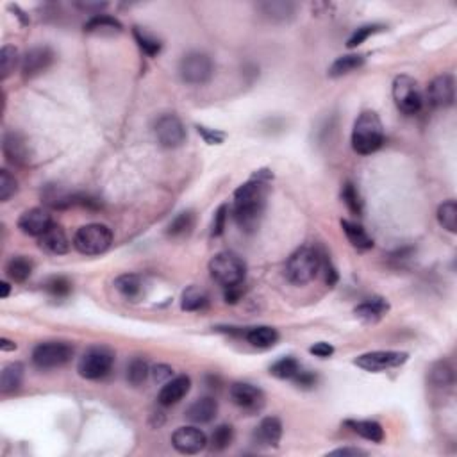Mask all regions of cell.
<instances>
[{
  "label": "cell",
  "instance_id": "6da1fadb",
  "mask_svg": "<svg viewBox=\"0 0 457 457\" xmlns=\"http://www.w3.org/2000/svg\"><path fill=\"white\" fill-rule=\"evenodd\" d=\"M272 179V173L266 170H259L248 182L241 184L234 191V206L232 216L234 222L243 232L257 231L261 220H263L264 207L268 197V181Z\"/></svg>",
  "mask_w": 457,
  "mask_h": 457
},
{
  "label": "cell",
  "instance_id": "7a4b0ae2",
  "mask_svg": "<svg viewBox=\"0 0 457 457\" xmlns=\"http://www.w3.org/2000/svg\"><path fill=\"white\" fill-rule=\"evenodd\" d=\"M384 143V127L379 115L374 111H364L358 116L352 131V147L361 156H370L377 152Z\"/></svg>",
  "mask_w": 457,
  "mask_h": 457
},
{
  "label": "cell",
  "instance_id": "3957f363",
  "mask_svg": "<svg viewBox=\"0 0 457 457\" xmlns=\"http://www.w3.org/2000/svg\"><path fill=\"white\" fill-rule=\"evenodd\" d=\"M321 270V254L313 247H302L289 255L286 263V277L293 284H307L316 279Z\"/></svg>",
  "mask_w": 457,
  "mask_h": 457
},
{
  "label": "cell",
  "instance_id": "277c9868",
  "mask_svg": "<svg viewBox=\"0 0 457 457\" xmlns=\"http://www.w3.org/2000/svg\"><path fill=\"white\" fill-rule=\"evenodd\" d=\"M209 272L220 286H241L247 275V264L234 252H220L209 261Z\"/></svg>",
  "mask_w": 457,
  "mask_h": 457
},
{
  "label": "cell",
  "instance_id": "5b68a950",
  "mask_svg": "<svg viewBox=\"0 0 457 457\" xmlns=\"http://www.w3.org/2000/svg\"><path fill=\"white\" fill-rule=\"evenodd\" d=\"M113 243L111 229L104 223H90L81 227L74 236L75 250L83 255H100Z\"/></svg>",
  "mask_w": 457,
  "mask_h": 457
},
{
  "label": "cell",
  "instance_id": "8992f818",
  "mask_svg": "<svg viewBox=\"0 0 457 457\" xmlns=\"http://www.w3.org/2000/svg\"><path fill=\"white\" fill-rule=\"evenodd\" d=\"M214 65L204 52H188L179 63V75L186 84L202 86L213 77Z\"/></svg>",
  "mask_w": 457,
  "mask_h": 457
},
{
  "label": "cell",
  "instance_id": "52a82bcc",
  "mask_svg": "<svg viewBox=\"0 0 457 457\" xmlns=\"http://www.w3.org/2000/svg\"><path fill=\"white\" fill-rule=\"evenodd\" d=\"M115 362V354L106 346H93L90 351L83 354V358L79 359L77 371L83 379L88 380H99L104 379L113 368Z\"/></svg>",
  "mask_w": 457,
  "mask_h": 457
},
{
  "label": "cell",
  "instance_id": "ba28073f",
  "mask_svg": "<svg viewBox=\"0 0 457 457\" xmlns=\"http://www.w3.org/2000/svg\"><path fill=\"white\" fill-rule=\"evenodd\" d=\"M393 100L404 115H418L424 107V95L415 79L399 75L393 81Z\"/></svg>",
  "mask_w": 457,
  "mask_h": 457
},
{
  "label": "cell",
  "instance_id": "9c48e42d",
  "mask_svg": "<svg viewBox=\"0 0 457 457\" xmlns=\"http://www.w3.org/2000/svg\"><path fill=\"white\" fill-rule=\"evenodd\" d=\"M74 355V346L66 342L40 343L33 351L34 367L40 370H54L65 367Z\"/></svg>",
  "mask_w": 457,
  "mask_h": 457
},
{
  "label": "cell",
  "instance_id": "30bf717a",
  "mask_svg": "<svg viewBox=\"0 0 457 457\" xmlns=\"http://www.w3.org/2000/svg\"><path fill=\"white\" fill-rule=\"evenodd\" d=\"M408 359L409 355L406 354V352L375 351L359 355V358L354 361V364L355 367L362 368V370L377 374V371H386V370H392V368L402 367Z\"/></svg>",
  "mask_w": 457,
  "mask_h": 457
},
{
  "label": "cell",
  "instance_id": "8fae6325",
  "mask_svg": "<svg viewBox=\"0 0 457 457\" xmlns=\"http://www.w3.org/2000/svg\"><path fill=\"white\" fill-rule=\"evenodd\" d=\"M154 131H156L157 141L165 149H177L186 141V127L181 118L175 115H163L157 118Z\"/></svg>",
  "mask_w": 457,
  "mask_h": 457
},
{
  "label": "cell",
  "instance_id": "7c38bea8",
  "mask_svg": "<svg viewBox=\"0 0 457 457\" xmlns=\"http://www.w3.org/2000/svg\"><path fill=\"white\" fill-rule=\"evenodd\" d=\"M427 100L431 106L438 109L452 106L456 100V83H454L452 75L443 74L434 77L427 88Z\"/></svg>",
  "mask_w": 457,
  "mask_h": 457
},
{
  "label": "cell",
  "instance_id": "4fadbf2b",
  "mask_svg": "<svg viewBox=\"0 0 457 457\" xmlns=\"http://www.w3.org/2000/svg\"><path fill=\"white\" fill-rule=\"evenodd\" d=\"M207 443H209L207 436L197 427H179L172 434L173 449L181 454H188V456L202 452Z\"/></svg>",
  "mask_w": 457,
  "mask_h": 457
},
{
  "label": "cell",
  "instance_id": "5bb4252c",
  "mask_svg": "<svg viewBox=\"0 0 457 457\" xmlns=\"http://www.w3.org/2000/svg\"><path fill=\"white\" fill-rule=\"evenodd\" d=\"M231 399L243 411L255 412L264 406V393L261 387L248 383H234L231 386Z\"/></svg>",
  "mask_w": 457,
  "mask_h": 457
},
{
  "label": "cell",
  "instance_id": "9a60e30c",
  "mask_svg": "<svg viewBox=\"0 0 457 457\" xmlns=\"http://www.w3.org/2000/svg\"><path fill=\"white\" fill-rule=\"evenodd\" d=\"M52 225V214L47 209H43V207H33V209L25 211L20 218H18V229H20L24 234L36 236V238L45 234Z\"/></svg>",
  "mask_w": 457,
  "mask_h": 457
},
{
  "label": "cell",
  "instance_id": "2e32d148",
  "mask_svg": "<svg viewBox=\"0 0 457 457\" xmlns=\"http://www.w3.org/2000/svg\"><path fill=\"white\" fill-rule=\"evenodd\" d=\"M54 63V52L49 47H34L27 50L22 58V74L25 79L38 77L45 70H49Z\"/></svg>",
  "mask_w": 457,
  "mask_h": 457
},
{
  "label": "cell",
  "instance_id": "e0dca14e",
  "mask_svg": "<svg viewBox=\"0 0 457 457\" xmlns=\"http://www.w3.org/2000/svg\"><path fill=\"white\" fill-rule=\"evenodd\" d=\"M280 438H282V424L275 416L263 418L261 424L255 427L254 434H252V441L257 447H263V449H275L279 445Z\"/></svg>",
  "mask_w": 457,
  "mask_h": 457
},
{
  "label": "cell",
  "instance_id": "ac0fdd59",
  "mask_svg": "<svg viewBox=\"0 0 457 457\" xmlns=\"http://www.w3.org/2000/svg\"><path fill=\"white\" fill-rule=\"evenodd\" d=\"M190 377H188V375H177V377L170 379L168 383H165V386L161 387L159 395H157V402H159L161 406H165V408L179 404V402L190 393Z\"/></svg>",
  "mask_w": 457,
  "mask_h": 457
},
{
  "label": "cell",
  "instance_id": "d6986e66",
  "mask_svg": "<svg viewBox=\"0 0 457 457\" xmlns=\"http://www.w3.org/2000/svg\"><path fill=\"white\" fill-rule=\"evenodd\" d=\"M216 412H218V402L213 396H202L186 409V418L193 424H209L216 418Z\"/></svg>",
  "mask_w": 457,
  "mask_h": 457
},
{
  "label": "cell",
  "instance_id": "ffe728a7",
  "mask_svg": "<svg viewBox=\"0 0 457 457\" xmlns=\"http://www.w3.org/2000/svg\"><path fill=\"white\" fill-rule=\"evenodd\" d=\"M6 157L15 165H25L29 161V147L27 141L24 140L22 134L18 132H8L4 136V143H2Z\"/></svg>",
  "mask_w": 457,
  "mask_h": 457
},
{
  "label": "cell",
  "instance_id": "44dd1931",
  "mask_svg": "<svg viewBox=\"0 0 457 457\" xmlns=\"http://www.w3.org/2000/svg\"><path fill=\"white\" fill-rule=\"evenodd\" d=\"M387 311H390V304H387L386 298L383 297L368 298V300L361 302V304L354 309L355 316L361 318V320L367 321V323H377Z\"/></svg>",
  "mask_w": 457,
  "mask_h": 457
},
{
  "label": "cell",
  "instance_id": "7402d4cb",
  "mask_svg": "<svg viewBox=\"0 0 457 457\" xmlns=\"http://www.w3.org/2000/svg\"><path fill=\"white\" fill-rule=\"evenodd\" d=\"M40 247L49 252V254L63 255L70 250V241H68V238H66L65 231H63L61 227L54 223L45 234L40 236Z\"/></svg>",
  "mask_w": 457,
  "mask_h": 457
},
{
  "label": "cell",
  "instance_id": "603a6c76",
  "mask_svg": "<svg viewBox=\"0 0 457 457\" xmlns=\"http://www.w3.org/2000/svg\"><path fill=\"white\" fill-rule=\"evenodd\" d=\"M115 288L122 297L134 302L143 297L145 282L138 273H124V275L116 277Z\"/></svg>",
  "mask_w": 457,
  "mask_h": 457
},
{
  "label": "cell",
  "instance_id": "cb8c5ba5",
  "mask_svg": "<svg viewBox=\"0 0 457 457\" xmlns=\"http://www.w3.org/2000/svg\"><path fill=\"white\" fill-rule=\"evenodd\" d=\"M345 425L351 428L352 433L361 436L362 440H368L371 443H383L384 428L379 422L374 420H346Z\"/></svg>",
  "mask_w": 457,
  "mask_h": 457
},
{
  "label": "cell",
  "instance_id": "d4e9b609",
  "mask_svg": "<svg viewBox=\"0 0 457 457\" xmlns=\"http://www.w3.org/2000/svg\"><path fill=\"white\" fill-rule=\"evenodd\" d=\"M24 364L22 362H9L2 368V374H0V392L4 395L17 392L18 387L24 383Z\"/></svg>",
  "mask_w": 457,
  "mask_h": 457
},
{
  "label": "cell",
  "instance_id": "484cf974",
  "mask_svg": "<svg viewBox=\"0 0 457 457\" xmlns=\"http://www.w3.org/2000/svg\"><path fill=\"white\" fill-rule=\"evenodd\" d=\"M84 31L90 34H102V36H113L122 33V24L109 15H95L84 24Z\"/></svg>",
  "mask_w": 457,
  "mask_h": 457
},
{
  "label": "cell",
  "instance_id": "4316f807",
  "mask_svg": "<svg viewBox=\"0 0 457 457\" xmlns=\"http://www.w3.org/2000/svg\"><path fill=\"white\" fill-rule=\"evenodd\" d=\"M245 339L255 348H270L279 342V332L273 327L259 326L245 330Z\"/></svg>",
  "mask_w": 457,
  "mask_h": 457
},
{
  "label": "cell",
  "instance_id": "83f0119b",
  "mask_svg": "<svg viewBox=\"0 0 457 457\" xmlns=\"http://www.w3.org/2000/svg\"><path fill=\"white\" fill-rule=\"evenodd\" d=\"M367 58L362 56V54H346V56H342L336 61L330 65L329 68V75L330 77H343V75H348L352 72L359 70L362 65H364Z\"/></svg>",
  "mask_w": 457,
  "mask_h": 457
},
{
  "label": "cell",
  "instance_id": "f1b7e54d",
  "mask_svg": "<svg viewBox=\"0 0 457 457\" xmlns=\"http://www.w3.org/2000/svg\"><path fill=\"white\" fill-rule=\"evenodd\" d=\"M6 273L13 282H25L33 275V261L25 255H15L6 264Z\"/></svg>",
  "mask_w": 457,
  "mask_h": 457
},
{
  "label": "cell",
  "instance_id": "f546056e",
  "mask_svg": "<svg viewBox=\"0 0 457 457\" xmlns=\"http://www.w3.org/2000/svg\"><path fill=\"white\" fill-rule=\"evenodd\" d=\"M342 229L346 234V238H348V241H351L355 248H359V250H368V248L374 247V239L368 236V232L364 231L359 223L342 220Z\"/></svg>",
  "mask_w": 457,
  "mask_h": 457
},
{
  "label": "cell",
  "instance_id": "4dcf8cb0",
  "mask_svg": "<svg viewBox=\"0 0 457 457\" xmlns=\"http://www.w3.org/2000/svg\"><path fill=\"white\" fill-rule=\"evenodd\" d=\"M259 11L268 20L286 22L295 15V6L291 2H264L259 4Z\"/></svg>",
  "mask_w": 457,
  "mask_h": 457
},
{
  "label": "cell",
  "instance_id": "1f68e13d",
  "mask_svg": "<svg viewBox=\"0 0 457 457\" xmlns=\"http://www.w3.org/2000/svg\"><path fill=\"white\" fill-rule=\"evenodd\" d=\"M195 227V214L191 211H184V213H179L175 218L170 222L168 229V236L172 238H184V236L190 234L193 231Z\"/></svg>",
  "mask_w": 457,
  "mask_h": 457
},
{
  "label": "cell",
  "instance_id": "d6a6232c",
  "mask_svg": "<svg viewBox=\"0 0 457 457\" xmlns=\"http://www.w3.org/2000/svg\"><path fill=\"white\" fill-rule=\"evenodd\" d=\"M207 302H209V298H207L204 289L197 288V286H190V288L184 289V293H182L181 307L184 309V311H200V309L206 307Z\"/></svg>",
  "mask_w": 457,
  "mask_h": 457
},
{
  "label": "cell",
  "instance_id": "836d02e7",
  "mask_svg": "<svg viewBox=\"0 0 457 457\" xmlns=\"http://www.w3.org/2000/svg\"><path fill=\"white\" fill-rule=\"evenodd\" d=\"M300 370V364H298V361L295 358H282L270 367V374H272L273 377L284 380H293Z\"/></svg>",
  "mask_w": 457,
  "mask_h": 457
},
{
  "label": "cell",
  "instance_id": "e575fe53",
  "mask_svg": "<svg viewBox=\"0 0 457 457\" xmlns=\"http://www.w3.org/2000/svg\"><path fill=\"white\" fill-rule=\"evenodd\" d=\"M232 441H234V428L229 424H222L213 431L209 443L214 452H222L232 445Z\"/></svg>",
  "mask_w": 457,
  "mask_h": 457
},
{
  "label": "cell",
  "instance_id": "d590c367",
  "mask_svg": "<svg viewBox=\"0 0 457 457\" xmlns=\"http://www.w3.org/2000/svg\"><path fill=\"white\" fill-rule=\"evenodd\" d=\"M438 222L443 229L449 232L457 231V202L456 200H447L438 207Z\"/></svg>",
  "mask_w": 457,
  "mask_h": 457
},
{
  "label": "cell",
  "instance_id": "8d00e7d4",
  "mask_svg": "<svg viewBox=\"0 0 457 457\" xmlns=\"http://www.w3.org/2000/svg\"><path fill=\"white\" fill-rule=\"evenodd\" d=\"M431 383L436 387H450L454 384V370L449 362L440 361L431 368Z\"/></svg>",
  "mask_w": 457,
  "mask_h": 457
},
{
  "label": "cell",
  "instance_id": "74e56055",
  "mask_svg": "<svg viewBox=\"0 0 457 457\" xmlns=\"http://www.w3.org/2000/svg\"><path fill=\"white\" fill-rule=\"evenodd\" d=\"M149 375H150L149 362L141 358L132 359L131 364L127 367V380L132 384V386H141L145 380L149 379Z\"/></svg>",
  "mask_w": 457,
  "mask_h": 457
},
{
  "label": "cell",
  "instance_id": "f35d334b",
  "mask_svg": "<svg viewBox=\"0 0 457 457\" xmlns=\"http://www.w3.org/2000/svg\"><path fill=\"white\" fill-rule=\"evenodd\" d=\"M134 38H136L140 49L143 50L147 56H150V58L157 56V54L161 52V49H163V45H161L157 38H154L152 34H149L145 29H140V27H134Z\"/></svg>",
  "mask_w": 457,
  "mask_h": 457
},
{
  "label": "cell",
  "instance_id": "ab89813d",
  "mask_svg": "<svg viewBox=\"0 0 457 457\" xmlns=\"http://www.w3.org/2000/svg\"><path fill=\"white\" fill-rule=\"evenodd\" d=\"M342 197H343V202H345L346 207H348V211H351L354 216H361L362 200H361V195H359L358 188H355V184H352V182H345V186H343V191H342Z\"/></svg>",
  "mask_w": 457,
  "mask_h": 457
},
{
  "label": "cell",
  "instance_id": "60d3db41",
  "mask_svg": "<svg viewBox=\"0 0 457 457\" xmlns=\"http://www.w3.org/2000/svg\"><path fill=\"white\" fill-rule=\"evenodd\" d=\"M18 63V50L13 45H4L0 50V72L2 79H8L11 72H15Z\"/></svg>",
  "mask_w": 457,
  "mask_h": 457
},
{
  "label": "cell",
  "instance_id": "b9f144b4",
  "mask_svg": "<svg viewBox=\"0 0 457 457\" xmlns=\"http://www.w3.org/2000/svg\"><path fill=\"white\" fill-rule=\"evenodd\" d=\"M45 291L54 298H65L72 293V282L66 277H52L45 282Z\"/></svg>",
  "mask_w": 457,
  "mask_h": 457
},
{
  "label": "cell",
  "instance_id": "7bdbcfd3",
  "mask_svg": "<svg viewBox=\"0 0 457 457\" xmlns=\"http://www.w3.org/2000/svg\"><path fill=\"white\" fill-rule=\"evenodd\" d=\"M383 29H384V25H379V24L362 25V27H359V29L355 31L351 38H348L346 47H348V49H355V47H359L361 43L367 42L368 38L374 36V34H377V33H380Z\"/></svg>",
  "mask_w": 457,
  "mask_h": 457
},
{
  "label": "cell",
  "instance_id": "ee69618b",
  "mask_svg": "<svg viewBox=\"0 0 457 457\" xmlns=\"http://www.w3.org/2000/svg\"><path fill=\"white\" fill-rule=\"evenodd\" d=\"M18 191V181L8 170H0V202H8Z\"/></svg>",
  "mask_w": 457,
  "mask_h": 457
},
{
  "label": "cell",
  "instance_id": "f6af8a7d",
  "mask_svg": "<svg viewBox=\"0 0 457 457\" xmlns=\"http://www.w3.org/2000/svg\"><path fill=\"white\" fill-rule=\"evenodd\" d=\"M227 214H229V207H227V206H220L218 211L214 213V220H213V236H214V238L222 236L223 231H225Z\"/></svg>",
  "mask_w": 457,
  "mask_h": 457
},
{
  "label": "cell",
  "instance_id": "bcb514c9",
  "mask_svg": "<svg viewBox=\"0 0 457 457\" xmlns=\"http://www.w3.org/2000/svg\"><path fill=\"white\" fill-rule=\"evenodd\" d=\"M197 131L198 134L204 138V141L209 145H220L223 143V140H225V134L220 131H214V129H207L204 127V125H197Z\"/></svg>",
  "mask_w": 457,
  "mask_h": 457
},
{
  "label": "cell",
  "instance_id": "7dc6e473",
  "mask_svg": "<svg viewBox=\"0 0 457 457\" xmlns=\"http://www.w3.org/2000/svg\"><path fill=\"white\" fill-rule=\"evenodd\" d=\"M150 375L156 383L165 384L173 377V368L168 364H156L154 368H150Z\"/></svg>",
  "mask_w": 457,
  "mask_h": 457
},
{
  "label": "cell",
  "instance_id": "c3c4849f",
  "mask_svg": "<svg viewBox=\"0 0 457 457\" xmlns=\"http://www.w3.org/2000/svg\"><path fill=\"white\" fill-rule=\"evenodd\" d=\"M309 352L320 359H327L334 354V346L329 345V343H326V342H320V343H316V345L311 346Z\"/></svg>",
  "mask_w": 457,
  "mask_h": 457
},
{
  "label": "cell",
  "instance_id": "681fc988",
  "mask_svg": "<svg viewBox=\"0 0 457 457\" xmlns=\"http://www.w3.org/2000/svg\"><path fill=\"white\" fill-rule=\"evenodd\" d=\"M295 384H298L300 387H313L314 384H316V375L313 374V371H305V370H300L297 374V377H295Z\"/></svg>",
  "mask_w": 457,
  "mask_h": 457
},
{
  "label": "cell",
  "instance_id": "f907efd6",
  "mask_svg": "<svg viewBox=\"0 0 457 457\" xmlns=\"http://www.w3.org/2000/svg\"><path fill=\"white\" fill-rule=\"evenodd\" d=\"M241 298V286H232V288H225V300L229 304H236Z\"/></svg>",
  "mask_w": 457,
  "mask_h": 457
},
{
  "label": "cell",
  "instance_id": "816d5d0a",
  "mask_svg": "<svg viewBox=\"0 0 457 457\" xmlns=\"http://www.w3.org/2000/svg\"><path fill=\"white\" fill-rule=\"evenodd\" d=\"M329 456H343V457H345V456H354V457H358V456H367V452H364V450H361V449H348V447H345V449L332 450Z\"/></svg>",
  "mask_w": 457,
  "mask_h": 457
},
{
  "label": "cell",
  "instance_id": "f5cc1de1",
  "mask_svg": "<svg viewBox=\"0 0 457 457\" xmlns=\"http://www.w3.org/2000/svg\"><path fill=\"white\" fill-rule=\"evenodd\" d=\"M326 282L329 286H334L338 282V272H336V268L329 263H326Z\"/></svg>",
  "mask_w": 457,
  "mask_h": 457
},
{
  "label": "cell",
  "instance_id": "db71d44e",
  "mask_svg": "<svg viewBox=\"0 0 457 457\" xmlns=\"http://www.w3.org/2000/svg\"><path fill=\"white\" fill-rule=\"evenodd\" d=\"M0 351H2V352L17 351V343L11 342V339H8V338H2V339H0Z\"/></svg>",
  "mask_w": 457,
  "mask_h": 457
},
{
  "label": "cell",
  "instance_id": "11a10c76",
  "mask_svg": "<svg viewBox=\"0 0 457 457\" xmlns=\"http://www.w3.org/2000/svg\"><path fill=\"white\" fill-rule=\"evenodd\" d=\"M0 288H2V298H8L9 291H11V286H9V282L2 280V282H0Z\"/></svg>",
  "mask_w": 457,
  "mask_h": 457
}]
</instances>
